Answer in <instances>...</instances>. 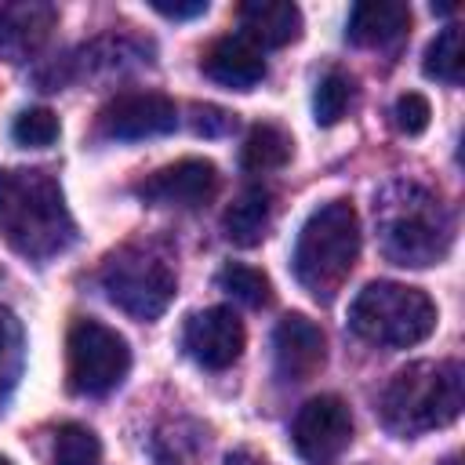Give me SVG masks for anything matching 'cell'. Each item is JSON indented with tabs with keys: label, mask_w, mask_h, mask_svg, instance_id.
Masks as SVG:
<instances>
[{
	"label": "cell",
	"mask_w": 465,
	"mask_h": 465,
	"mask_svg": "<svg viewBox=\"0 0 465 465\" xmlns=\"http://www.w3.org/2000/svg\"><path fill=\"white\" fill-rule=\"evenodd\" d=\"M54 7L51 4H11L0 11V58L25 62L40 51L47 33L54 29Z\"/></svg>",
	"instance_id": "9a60e30c"
},
{
	"label": "cell",
	"mask_w": 465,
	"mask_h": 465,
	"mask_svg": "<svg viewBox=\"0 0 465 465\" xmlns=\"http://www.w3.org/2000/svg\"><path fill=\"white\" fill-rule=\"evenodd\" d=\"M240 36L262 47H287L302 36V11L287 0H247L236 7Z\"/></svg>",
	"instance_id": "5bb4252c"
},
{
	"label": "cell",
	"mask_w": 465,
	"mask_h": 465,
	"mask_svg": "<svg viewBox=\"0 0 465 465\" xmlns=\"http://www.w3.org/2000/svg\"><path fill=\"white\" fill-rule=\"evenodd\" d=\"M102 287L116 309H124L134 320H156L171 298H174V269L145 251V247H124L116 251L102 269Z\"/></svg>",
	"instance_id": "8992f818"
},
{
	"label": "cell",
	"mask_w": 465,
	"mask_h": 465,
	"mask_svg": "<svg viewBox=\"0 0 465 465\" xmlns=\"http://www.w3.org/2000/svg\"><path fill=\"white\" fill-rule=\"evenodd\" d=\"M58 116L51 113V109H44V105H33V109H22L18 116H15V124H11V138L18 142V145H29V149H44V145H51L54 138H58Z\"/></svg>",
	"instance_id": "603a6c76"
},
{
	"label": "cell",
	"mask_w": 465,
	"mask_h": 465,
	"mask_svg": "<svg viewBox=\"0 0 465 465\" xmlns=\"http://www.w3.org/2000/svg\"><path fill=\"white\" fill-rule=\"evenodd\" d=\"M291 134L280 127V124H254L240 145V167L243 171H276L291 160Z\"/></svg>",
	"instance_id": "ac0fdd59"
},
{
	"label": "cell",
	"mask_w": 465,
	"mask_h": 465,
	"mask_svg": "<svg viewBox=\"0 0 465 465\" xmlns=\"http://www.w3.org/2000/svg\"><path fill=\"white\" fill-rule=\"evenodd\" d=\"M65 356H69V389L80 396H105L131 371L127 338L91 316L73 320L65 338Z\"/></svg>",
	"instance_id": "52a82bcc"
},
{
	"label": "cell",
	"mask_w": 465,
	"mask_h": 465,
	"mask_svg": "<svg viewBox=\"0 0 465 465\" xmlns=\"http://www.w3.org/2000/svg\"><path fill=\"white\" fill-rule=\"evenodd\" d=\"M411 29V7L400 0H363L349 11L345 40L356 47H385Z\"/></svg>",
	"instance_id": "2e32d148"
},
{
	"label": "cell",
	"mask_w": 465,
	"mask_h": 465,
	"mask_svg": "<svg viewBox=\"0 0 465 465\" xmlns=\"http://www.w3.org/2000/svg\"><path fill=\"white\" fill-rule=\"evenodd\" d=\"M465 407V378L458 360H421L403 367L381 392V421L400 436L450 425Z\"/></svg>",
	"instance_id": "3957f363"
},
{
	"label": "cell",
	"mask_w": 465,
	"mask_h": 465,
	"mask_svg": "<svg viewBox=\"0 0 465 465\" xmlns=\"http://www.w3.org/2000/svg\"><path fill=\"white\" fill-rule=\"evenodd\" d=\"M0 465H11V461H7V458H4V454H0Z\"/></svg>",
	"instance_id": "f546056e"
},
{
	"label": "cell",
	"mask_w": 465,
	"mask_h": 465,
	"mask_svg": "<svg viewBox=\"0 0 465 465\" xmlns=\"http://www.w3.org/2000/svg\"><path fill=\"white\" fill-rule=\"evenodd\" d=\"M214 280H218V287H222L232 302H240V305H247V309H262V305L272 302V283H269V276H265L262 269H254V265L225 262Z\"/></svg>",
	"instance_id": "ffe728a7"
},
{
	"label": "cell",
	"mask_w": 465,
	"mask_h": 465,
	"mask_svg": "<svg viewBox=\"0 0 465 465\" xmlns=\"http://www.w3.org/2000/svg\"><path fill=\"white\" fill-rule=\"evenodd\" d=\"M443 465H458V458H447V461H443Z\"/></svg>",
	"instance_id": "f1b7e54d"
},
{
	"label": "cell",
	"mask_w": 465,
	"mask_h": 465,
	"mask_svg": "<svg viewBox=\"0 0 465 465\" xmlns=\"http://www.w3.org/2000/svg\"><path fill=\"white\" fill-rule=\"evenodd\" d=\"M222 185V174L211 160L203 156H182L153 174H145L134 193L145 203H160V207H200L207 203Z\"/></svg>",
	"instance_id": "30bf717a"
},
{
	"label": "cell",
	"mask_w": 465,
	"mask_h": 465,
	"mask_svg": "<svg viewBox=\"0 0 465 465\" xmlns=\"http://www.w3.org/2000/svg\"><path fill=\"white\" fill-rule=\"evenodd\" d=\"M291 443L305 465H334L352 443V414L341 396H312L291 425Z\"/></svg>",
	"instance_id": "ba28073f"
},
{
	"label": "cell",
	"mask_w": 465,
	"mask_h": 465,
	"mask_svg": "<svg viewBox=\"0 0 465 465\" xmlns=\"http://www.w3.org/2000/svg\"><path fill=\"white\" fill-rule=\"evenodd\" d=\"M381 251L396 265H432L450 251V214L447 207L418 189V185H392L381 203Z\"/></svg>",
	"instance_id": "277c9868"
},
{
	"label": "cell",
	"mask_w": 465,
	"mask_h": 465,
	"mask_svg": "<svg viewBox=\"0 0 465 465\" xmlns=\"http://www.w3.org/2000/svg\"><path fill=\"white\" fill-rule=\"evenodd\" d=\"M269 222H272V193L262 185L243 189L222 214L225 240L236 247H258L269 232Z\"/></svg>",
	"instance_id": "e0dca14e"
},
{
	"label": "cell",
	"mask_w": 465,
	"mask_h": 465,
	"mask_svg": "<svg viewBox=\"0 0 465 465\" xmlns=\"http://www.w3.org/2000/svg\"><path fill=\"white\" fill-rule=\"evenodd\" d=\"M225 465H265V461H251L247 454H232V458H229Z\"/></svg>",
	"instance_id": "83f0119b"
},
{
	"label": "cell",
	"mask_w": 465,
	"mask_h": 465,
	"mask_svg": "<svg viewBox=\"0 0 465 465\" xmlns=\"http://www.w3.org/2000/svg\"><path fill=\"white\" fill-rule=\"evenodd\" d=\"M352 94H356V84H352L349 73L331 69L327 76H320V84H316V91H312V113H316V124H323V127L338 124V120L345 116Z\"/></svg>",
	"instance_id": "44dd1931"
},
{
	"label": "cell",
	"mask_w": 465,
	"mask_h": 465,
	"mask_svg": "<svg viewBox=\"0 0 465 465\" xmlns=\"http://www.w3.org/2000/svg\"><path fill=\"white\" fill-rule=\"evenodd\" d=\"M153 11H160L163 18H200L207 15V0H193V4H167V0H153Z\"/></svg>",
	"instance_id": "4316f807"
},
{
	"label": "cell",
	"mask_w": 465,
	"mask_h": 465,
	"mask_svg": "<svg viewBox=\"0 0 465 465\" xmlns=\"http://www.w3.org/2000/svg\"><path fill=\"white\" fill-rule=\"evenodd\" d=\"M0 236L25 258H51L76 240V225L51 174L0 171Z\"/></svg>",
	"instance_id": "6da1fadb"
},
{
	"label": "cell",
	"mask_w": 465,
	"mask_h": 465,
	"mask_svg": "<svg viewBox=\"0 0 465 465\" xmlns=\"http://www.w3.org/2000/svg\"><path fill=\"white\" fill-rule=\"evenodd\" d=\"M272 360L283 381H309L327 363V334L316 320L291 312L272 331Z\"/></svg>",
	"instance_id": "7c38bea8"
},
{
	"label": "cell",
	"mask_w": 465,
	"mask_h": 465,
	"mask_svg": "<svg viewBox=\"0 0 465 465\" xmlns=\"http://www.w3.org/2000/svg\"><path fill=\"white\" fill-rule=\"evenodd\" d=\"M18 360H22V331H18L15 316L0 309V389L15 381Z\"/></svg>",
	"instance_id": "d4e9b609"
},
{
	"label": "cell",
	"mask_w": 465,
	"mask_h": 465,
	"mask_svg": "<svg viewBox=\"0 0 465 465\" xmlns=\"http://www.w3.org/2000/svg\"><path fill=\"white\" fill-rule=\"evenodd\" d=\"M243 341H247L243 323L225 305L193 312L185 320V331H182V349L203 371H225V367H232L240 360V352H243Z\"/></svg>",
	"instance_id": "8fae6325"
},
{
	"label": "cell",
	"mask_w": 465,
	"mask_h": 465,
	"mask_svg": "<svg viewBox=\"0 0 465 465\" xmlns=\"http://www.w3.org/2000/svg\"><path fill=\"white\" fill-rule=\"evenodd\" d=\"M178 127V109L160 91H124L109 98L98 113V134L113 142L160 138Z\"/></svg>",
	"instance_id": "9c48e42d"
},
{
	"label": "cell",
	"mask_w": 465,
	"mask_h": 465,
	"mask_svg": "<svg viewBox=\"0 0 465 465\" xmlns=\"http://www.w3.org/2000/svg\"><path fill=\"white\" fill-rule=\"evenodd\" d=\"M200 69L207 80H214L229 91H251L265 76V58L247 36L225 33L207 44V51L200 54Z\"/></svg>",
	"instance_id": "4fadbf2b"
},
{
	"label": "cell",
	"mask_w": 465,
	"mask_h": 465,
	"mask_svg": "<svg viewBox=\"0 0 465 465\" xmlns=\"http://www.w3.org/2000/svg\"><path fill=\"white\" fill-rule=\"evenodd\" d=\"M102 458V440L80 425V421H69L54 432V465H98Z\"/></svg>",
	"instance_id": "7402d4cb"
},
{
	"label": "cell",
	"mask_w": 465,
	"mask_h": 465,
	"mask_svg": "<svg viewBox=\"0 0 465 465\" xmlns=\"http://www.w3.org/2000/svg\"><path fill=\"white\" fill-rule=\"evenodd\" d=\"M425 76L429 80H440V84H461L465 76V40H461V25H443L436 33V40L425 47V62H421Z\"/></svg>",
	"instance_id": "d6986e66"
},
{
	"label": "cell",
	"mask_w": 465,
	"mask_h": 465,
	"mask_svg": "<svg viewBox=\"0 0 465 465\" xmlns=\"http://www.w3.org/2000/svg\"><path fill=\"white\" fill-rule=\"evenodd\" d=\"M429 120H432V105H429L425 94L407 91V94L396 98V105H392V124H396L403 134H411V138L421 134V131L429 127Z\"/></svg>",
	"instance_id": "cb8c5ba5"
},
{
	"label": "cell",
	"mask_w": 465,
	"mask_h": 465,
	"mask_svg": "<svg viewBox=\"0 0 465 465\" xmlns=\"http://www.w3.org/2000/svg\"><path fill=\"white\" fill-rule=\"evenodd\" d=\"M229 127H236V116H232L229 109H218V105H200V109H196V134L218 138V134H225Z\"/></svg>",
	"instance_id": "484cf974"
},
{
	"label": "cell",
	"mask_w": 465,
	"mask_h": 465,
	"mask_svg": "<svg viewBox=\"0 0 465 465\" xmlns=\"http://www.w3.org/2000/svg\"><path fill=\"white\" fill-rule=\"evenodd\" d=\"M349 327L381 349H411L436 331V305L421 287L374 280L349 305Z\"/></svg>",
	"instance_id": "5b68a950"
},
{
	"label": "cell",
	"mask_w": 465,
	"mask_h": 465,
	"mask_svg": "<svg viewBox=\"0 0 465 465\" xmlns=\"http://www.w3.org/2000/svg\"><path fill=\"white\" fill-rule=\"evenodd\" d=\"M356 258H360V214L349 200H327L298 229L291 269L294 280L316 302H331L352 276Z\"/></svg>",
	"instance_id": "7a4b0ae2"
}]
</instances>
